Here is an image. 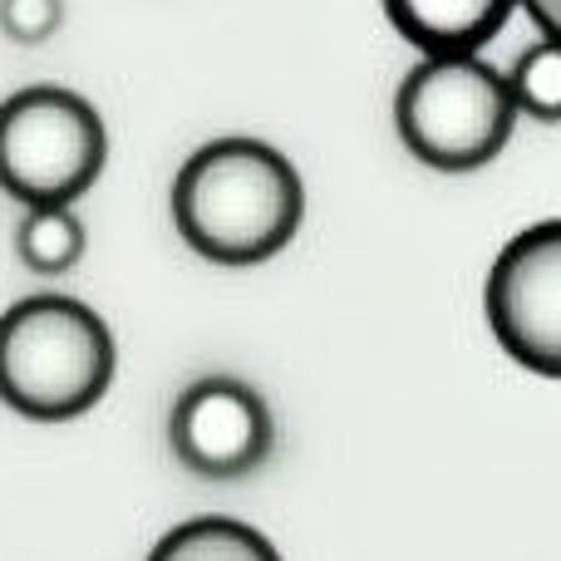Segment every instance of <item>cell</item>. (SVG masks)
I'll return each instance as SVG.
<instances>
[{"label": "cell", "mask_w": 561, "mask_h": 561, "mask_svg": "<svg viewBox=\"0 0 561 561\" xmlns=\"http://www.w3.org/2000/svg\"><path fill=\"white\" fill-rule=\"evenodd\" d=\"M148 561H280V552L237 517H193L158 537Z\"/></svg>", "instance_id": "ba28073f"}, {"label": "cell", "mask_w": 561, "mask_h": 561, "mask_svg": "<svg viewBox=\"0 0 561 561\" xmlns=\"http://www.w3.org/2000/svg\"><path fill=\"white\" fill-rule=\"evenodd\" d=\"M89 232L75 217V203H55V207H25L15 227V252L30 272L39 276H65L84 262Z\"/></svg>", "instance_id": "9c48e42d"}, {"label": "cell", "mask_w": 561, "mask_h": 561, "mask_svg": "<svg viewBox=\"0 0 561 561\" xmlns=\"http://www.w3.org/2000/svg\"><path fill=\"white\" fill-rule=\"evenodd\" d=\"M108 163V128L84 94L30 84L0 104V193L20 207L75 203Z\"/></svg>", "instance_id": "277c9868"}, {"label": "cell", "mask_w": 561, "mask_h": 561, "mask_svg": "<svg viewBox=\"0 0 561 561\" xmlns=\"http://www.w3.org/2000/svg\"><path fill=\"white\" fill-rule=\"evenodd\" d=\"M523 0H385V15L419 55H478Z\"/></svg>", "instance_id": "52a82bcc"}, {"label": "cell", "mask_w": 561, "mask_h": 561, "mask_svg": "<svg viewBox=\"0 0 561 561\" xmlns=\"http://www.w3.org/2000/svg\"><path fill=\"white\" fill-rule=\"evenodd\" d=\"M114 330L75 296H25L0 316V404L35 424L89 414L114 385Z\"/></svg>", "instance_id": "7a4b0ae2"}, {"label": "cell", "mask_w": 561, "mask_h": 561, "mask_svg": "<svg viewBox=\"0 0 561 561\" xmlns=\"http://www.w3.org/2000/svg\"><path fill=\"white\" fill-rule=\"evenodd\" d=\"M65 20V0H0V30L15 45H39Z\"/></svg>", "instance_id": "8fae6325"}, {"label": "cell", "mask_w": 561, "mask_h": 561, "mask_svg": "<svg viewBox=\"0 0 561 561\" xmlns=\"http://www.w3.org/2000/svg\"><path fill=\"white\" fill-rule=\"evenodd\" d=\"M173 454L203 478H242L272 454V409L247 379L203 375L178 394L168 419Z\"/></svg>", "instance_id": "8992f818"}, {"label": "cell", "mask_w": 561, "mask_h": 561, "mask_svg": "<svg viewBox=\"0 0 561 561\" xmlns=\"http://www.w3.org/2000/svg\"><path fill=\"white\" fill-rule=\"evenodd\" d=\"M523 10L542 25V35H557L561 39V0H523Z\"/></svg>", "instance_id": "7c38bea8"}, {"label": "cell", "mask_w": 561, "mask_h": 561, "mask_svg": "<svg viewBox=\"0 0 561 561\" xmlns=\"http://www.w3.org/2000/svg\"><path fill=\"white\" fill-rule=\"evenodd\" d=\"M513 99L527 118L537 124H561V39L542 35L537 45H527L507 69Z\"/></svg>", "instance_id": "30bf717a"}, {"label": "cell", "mask_w": 561, "mask_h": 561, "mask_svg": "<svg viewBox=\"0 0 561 561\" xmlns=\"http://www.w3.org/2000/svg\"><path fill=\"white\" fill-rule=\"evenodd\" d=\"M488 325L523 369L561 379V217L517 232L488 272Z\"/></svg>", "instance_id": "5b68a950"}, {"label": "cell", "mask_w": 561, "mask_h": 561, "mask_svg": "<svg viewBox=\"0 0 561 561\" xmlns=\"http://www.w3.org/2000/svg\"><path fill=\"white\" fill-rule=\"evenodd\" d=\"M306 187L280 148L262 138H213L173 178V222L213 266H256L300 232Z\"/></svg>", "instance_id": "6da1fadb"}, {"label": "cell", "mask_w": 561, "mask_h": 561, "mask_svg": "<svg viewBox=\"0 0 561 561\" xmlns=\"http://www.w3.org/2000/svg\"><path fill=\"white\" fill-rule=\"evenodd\" d=\"M513 84L483 55H424L394 94L404 148L434 173H473L507 148L517 124Z\"/></svg>", "instance_id": "3957f363"}]
</instances>
